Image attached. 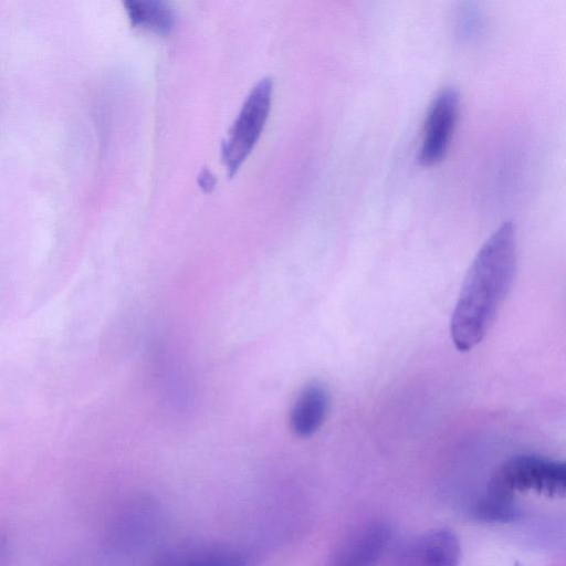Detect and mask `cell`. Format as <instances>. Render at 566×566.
Listing matches in <instances>:
<instances>
[{"mask_svg":"<svg viewBox=\"0 0 566 566\" xmlns=\"http://www.w3.org/2000/svg\"><path fill=\"white\" fill-rule=\"evenodd\" d=\"M516 261V230L507 221L483 243L464 277L450 322L458 350H471L486 335L511 289Z\"/></svg>","mask_w":566,"mask_h":566,"instance_id":"1","label":"cell"},{"mask_svg":"<svg viewBox=\"0 0 566 566\" xmlns=\"http://www.w3.org/2000/svg\"><path fill=\"white\" fill-rule=\"evenodd\" d=\"M488 491L509 497L526 491L562 496L566 491V468L563 462L539 455H516L499 467Z\"/></svg>","mask_w":566,"mask_h":566,"instance_id":"2","label":"cell"},{"mask_svg":"<svg viewBox=\"0 0 566 566\" xmlns=\"http://www.w3.org/2000/svg\"><path fill=\"white\" fill-rule=\"evenodd\" d=\"M273 82L261 78L247 96L221 148V158L232 177L256 144L271 108Z\"/></svg>","mask_w":566,"mask_h":566,"instance_id":"3","label":"cell"},{"mask_svg":"<svg viewBox=\"0 0 566 566\" xmlns=\"http://www.w3.org/2000/svg\"><path fill=\"white\" fill-rule=\"evenodd\" d=\"M459 103V92L453 86L442 88L432 99L418 155L422 166H434L447 155L457 126Z\"/></svg>","mask_w":566,"mask_h":566,"instance_id":"4","label":"cell"},{"mask_svg":"<svg viewBox=\"0 0 566 566\" xmlns=\"http://www.w3.org/2000/svg\"><path fill=\"white\" fill-rule=\"evenodd\" d=\"M460 557L458 536L451 530L436 528L399 545L388 566H459Z\"/></svg>","mask_w":566,"mask_h":566,"instance_id":"5","label":"cell"},{"mask_svg":"<svg viewBox=\"0 0 566 566\" xmlns=\"http://www.w3.org/2000/svg\"><path fill=\"white\" fill-rule=\"evenodd\" d=\"M391 539L389 525L368 522L348 534L332 553L326 566H377Z\"/></svg>","mask_w":566,"mask_h":566,"instance_id":"6","label":"cell"},{"mask_svg":"<svg viewBox=\"0 0 566 566\" xmlns=\"http://www.w3.org/2000/svg\"><path fill=\"white\" fill-rule=\"evenodd\" d=\"M244 554L219 543H188L163 548L146 566H247Z\"/></svg>","mask_w":566,"mask_h":566,"instance_id":"7","label":"cell"},{"mask_svg":"<svg viewBox=\"0 0 566 566\" xmlns=\"http://www.w3.org/2000/svg\"><path fill=\"white\" fill-rule=\"evenodd\" d=\"M329 408V394L319 382L306 385L297 395L291 411L290 427L301 437L307 438L319 430Z\"/></svg>","mask_w":566,"mask_h":566,"instance_id":"8","label":"cell"},{"mask_svg":"<svg viewBox=\"0 0 566 566\" xmlns=\"http://www.w3.org/2000/svg\"><path fill=\"white\" fill-rule=\"evenodd\" d=\"M125 8L132 25L151 30L158 34H168L175 25L171 7L158 0H127Z\"/></svg>","mask_w":566,"mask_h":566,"instance_id":"9","label":"cell"},{"mask_svg":"<svg viewBox=\"0 0 566 566\" xmlns=\"http://www.w3.org/2000/svg\"><path fill=\"white\" fill-rule=\"evenodd\" d=\"M474 518L488 523H506L518 518L521 511L514 497L496 494L486 490L474 504Z\"/></svg>","mask_w":566,"mask_h":566,"instance_id":"10","label":"cell"},{"mask_svg":"<svg viewBox=\"0 0 566 566\" xmlns=\"http://www.w3.org/2000/svg\"><path fill=\"white\" fill-rule=\"evenodd\" d=\"M198 182L206 192H209L216 185V178L208 168H202L198 176Z\"/></svg>","mask_w":566,"mask_h":566,"instance_id":"11","label":"cell"}]
</instances>
